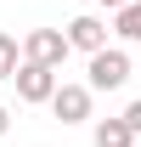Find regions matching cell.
<instances>
[{
  "instance_id": "1",
  "label": "cell",
  "mask_w": 141,
  "mask_h": 147,
  "mask_svg": "<svg viewBox=\"0 0 141 147\" xmlns=\"http://www.w3.org/2000/svg\"><path fill=\"white\" fill-rule=\"evenodd\" d=\"M62 57H68V34H62V28H28V34H23V62L62 68Z\"/></svg>"
},
{
  "instance_id": "2",
  "label": "cell",
  "mask_w": 141,
  "mask_h": 147,
  "mask_svg": "<svg viewBox=\"0 0 141 147\" xmlns=\"http://www.w3.org/2000/svg\"><path fill=\"white\" fill-rule=\"evenodd\" d=\"M124 79H130V51L107 45V51L90 57V91H119Z\"/></svg>"
},
{
  "instance_id": "3",
  "label": "cell",
  "mask_w": 141,
  "mask_h": 147,
  "mask_svg": "<svg viewBox=\"0 0 141 147\" xmlns=\"http://www.w3.org/2000/svg\"><path fill=\"white\" fill-rule=\"evenodd\" d=\"M90 102H96V91H90V85H56L51 113L62 119V125H85V119H90Z\"/></svg>"
},
{
  "instance_id": "4",
  "label": "cell",
  "mask_w": 141,
  "mask_h": 147,
  "mask_svg": "<svg viewBox=\"0 0 141 147\" xmlns=\"http://www.w3.org/2000/svg\"><path fill=\"white\" fill-rule=\"evenodd\" d=\"M51 96H56V68L23 62L17 68V102H45V108H51Z\"/></svg>"
},
{
  "instance_id": "5",
  "label": "cell",
  "mask_w": 141,
  "mask_h": 147,
  "mask_svg": "<svg viewBox=\"0 0 141 147\" xmlns=\"http://www.w3.org/2000/svg\"><path fill=\"white\" fill-rule=\"evenodd\" d=\"M68 51H85V57H96V51H107V23L96 17V11H85V17H73L68 28Z\"/></svg>"
},
{
  "instance_id": "6",
  "label": "cell",
  "mask_w": 141,
  "mask_h": 147,
  "mask_svg": "<svg viewBox=\"0 0 141 147\" xmlns=\"http://www.w3.org/2000/svg\"><path fill=\"white\" fill-rule=\"evenodd\" d=\"M90 142H96V147H136V130L124 125V113H119V119H96Z\"/></svg>"
},
{
  "instance_id": "7",
  "label": "cell",
  "mask_w": 141,
  "mask_h": 147,
  "mask_svg": "<svg viewBox=\"0 0 141 147\" xmlns=\"http://www.w3.org/2000/svg\"><path fill=\"white\" fill-rule=\"evenodd\" d=\"M113 34L124 45H141V0H130L124 11H113Z\"/></svg>"
},
{
  "instance_id": "8",
  "label": "cell",
  "mask_w": 141,
  "mask_h": 147,
  "mask_svg": "<svg viewBox=\"0 0 141 147\" xmlns=\"http://www.w3.org/2000/svg\"><path fill=\"white\" fill-rule=\"evenodd\" d=\"M17 68H23V45L11 34H0V79H17Z\"/></svg>"
},
{
  "instance_id": "9",
  "label": "cell",
  "mask_w": 141,
  "mask_h": 147,
  "mask_svg": "<svg viewBox=\"0 0 141 147\" xmlns=\"http://www.w3.org/2000/svg\"><path fill=\"white\" fill-rule=\"evenodd\" d=\"M124 125L136 130V142H141V102H130V108H124Z\"/></svg>"
},
{
  "instance_id": "10",
  "label": "cell",
  "mask_w": 141,
  "mask_h": 147,
  "mask_svg": "<svg viewBox=\"0 0 141 147\" xmlns=\"http://www.w3.org/2000/svg\"><path fill=\"white\" fill-rule=\"evenodd\" d=\"M6 130H11V108L0 102V136H6Z\"/></svg>"
},
{
  "instance_id": "11",
  "label": "cell",
  "mask_w": 141,
  "mask_h": 147,
  "mask_svg": "<svg viewBox=\"0 0 141 147\" xmlns=\"http://www.w3.org/2000/svg\"><path fill=\"white\" fill-rule=\"evenodd\" d=\"M96 6H107V11H124V6H130V0H96Z\"/></svg>"
}]
</instances>
